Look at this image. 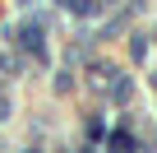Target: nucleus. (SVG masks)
<instances>
[{
  "label": "nucleus",
  "instance_id": "obj_1",
  "mask_svg": "<svg viewBox=\"0 0 157 153\" xmlns=\"http://www.w3.org/2000/svg\"><path fill=\"white\" fill-rule=\"evenodd\" d=\"M23 46H28L37 60H46V42H42V28H37V23H28V28H23Z\"/></svg>",
  "mask_w": 157,
  "mask_h": 153
},
{
  "label": "nucleus",
  "instance_id": "obj_3",
  "mask_svg": "<svg viewBox=\"0 0 157 153\" xmlns=\"http://www.w3.org/2000/svg\"><path fill=\"white\" fill-rule=\"evenodd\" d=\"M111 153H129V135H111Z\"/></svg>",
  "mask_w": 157,
  "mask_h": 153
},
{
  "label": "nucleus",
  "instance_id": "obj_2",
  "mask_svg": "<svg viewBox=\"0 0 157 153\" xmlns=\"http://www.w3.org/2000/svg\"><path fill=\"white\" fill-rule=\"evenodd\" d=\"M65 5H69L74 14H93V10H97V5H93V0H65Z\"/></svg>",
  "mask_w": 157,
  "mask_h": 153
},
{
  "label": "nucleus",
  "instance_id": "obj_4",
  "mask_svg": "<svg viewBox=\"0 0 157 153\" xmlns=\"http://www.w3.org/2000/svg\"><path fill=\"white\" fill-rule=\"evenodd\" d=\"M5 107H10V102H5V93H0V116H10V111H5Z\"/></svg>",
  "mask_w": 157,
  "mask_h": 153
}]
</instances>
